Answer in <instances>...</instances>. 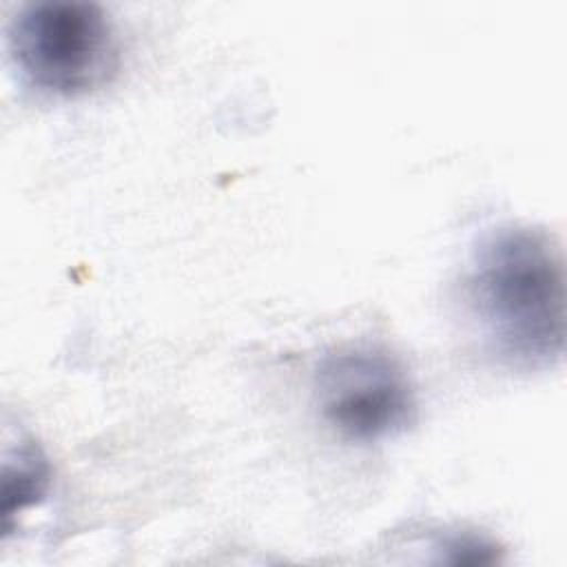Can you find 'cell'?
<instances>
[{
  "instance_id": "6da1fadb",
  "label": "cell",
  "mask_w": 567,
  "mask_h": 567,
  "mask_svg": "<svg viewBox=\"0 0 567 567\" xmlns=\"http://www.w3.org/2000/svg\"><path fill=\"white\" fill-rule=\"evenodd\" d=\"M465 299L498 361L536 370L565 346V272L554 239L532 226H501L474 248Z\"/></svg>"
},
{
  "instance_id": "7a4b0ae2",
  "label": "cell",
  "mask_w": 567,
  "mask_h": 567,
  "mask_svg": "<svg viewBox=\"0 0 567 567\" xmlns=\"http://www.w3.org/2000/svg\"><path fill=\"white\" fill-rule=\"evenodd\" d=\"M7 40L13 64L42 93L84 95L117 69L113 27L93 2H29L13 16Z\"/></svg>"
},
{
  "instance_id": "3957f363",
  "label": "cell",
  "mask_w": 567,
  "mask_h": 567,
  "mask_svg": "<svg viewBox=\"0 0 567 567\" xmlns=\"http://www.w3.org/2000/svg\"><path fill=\"white\" fill-rule=\"evenodd\" d=\"M323 421L346 441L377 443L405 432L416 419V394L403 363L368 346L326 354L315 374Z\"/></svg>"
},
{
  "instance_id": "277c9868",
  "label": "cell",
  "mask_w": 567,
  "mask_h": 567,
  "mask_svg": "<svg viewBox=\"0 0 567 567\" xmlns=\"http://www.w3.org/2000/svg\"><path fill=\"white\" fill-rule=\"evenodd\" d=\"M49 485V463L38 445L20 443L18 461L4 463V489H2V516L4 529L11 527L16 514L35 505Z\"/></svg>"
}]
</instances>
